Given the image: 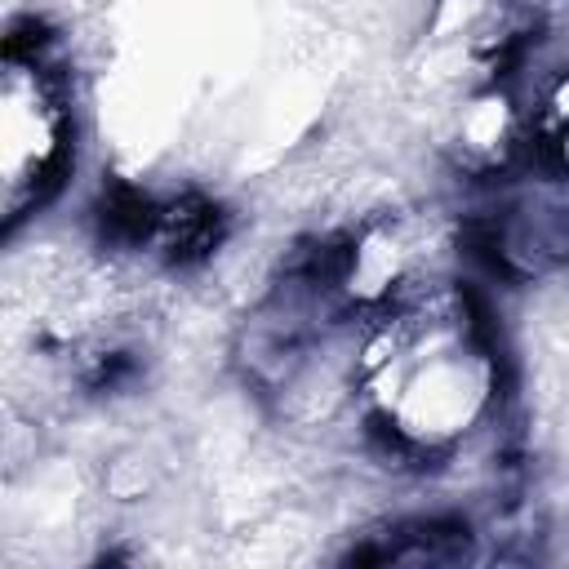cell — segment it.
<instances>
[{"mask_svg":"<svg viewBox=\"0 0 569 569\" xmlns=\"http://www.w3.org/2000/svg\"><path fill=\"white\" fill-rule=\"evenodd\" d=\"M76 107L71 80L49 58V40L9 36L0 80V209L13 236L71 178Z\"/></svg>","mask_w":569,"mask_h":569,"instance_id":"6da1fadb","label":"cell"}]
</instances>
